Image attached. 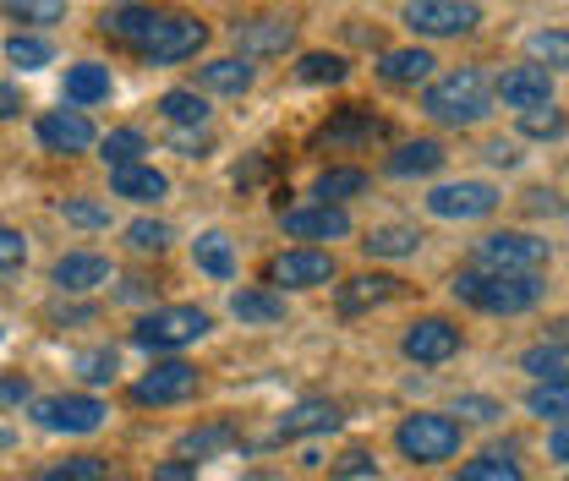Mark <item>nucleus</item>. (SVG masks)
Listing matches in <instances>:
<instances>
[{"label": "nucleus", "instance_id": "36", "mask_svg": "<svg viewBox=\"0 0 569 481\" xmlns=\"http://www.w3.org/2000/svg\"><path fill=\"white\" fill-rule=\"evenodd\" d=\"M0 11L11 22H61L67 17V0H0Z\"/></svg>", "mask_w": 569, "mask_h": 481}, {"label": "nucleus", "instance_id": "46", "mask_svg": "<svg viewBox=\"0 0 569 481\" xmlns=\"http://www.w3.org/2000/svg\"><path fill=\"white\" fill-rule=\"evenodd\" d=\"M531 56H542V61H553V67H565V56H569L565 28H553V33H537V39H531Z\"/></svg>", "mask_w": 569, "mask_h": 481}, {"label": "nucleus", "instance_id": "23", "mask_svg": "<svg viewBox=\"0 0 569 481\" xmlns=\"http://www.w3.org/2000/svg\"><path fill=\"white\" fill-rule=\"evenodd\" d=\"M432 56L427 50H383V61H378V77L383 82H395V88H417V82H427L432 77Z\"/></svg>", "mask_w": 569, "mask_h": 481}, {"label": "nucleus", "instance_id": "11", "mask_svg": "<svg viewBox=\"0 0 569 481\" xmlns=\"http://www.w3.org/2000/svg\"><path fill=\"white\" fill-rule=\"evenodd\" d=\"M335 279V258L318 252V247H296V252H280L269 263V284H284V290H318Z\"/></svg>", "mask_w": 569, "mask_h": 481}, {"label": "nucleus", "instance_id": "16", "mask_svg": "<svg viewBox=\"0 0 569 481\" xmlns=\"http://www.w3.org/2000/svg\"><path fill=\"white\" fill-rule=\"evenodd\" d=\"M39 142L50 153H88L93 148V121L82 110H50V116H39Z\"/></svg>", "mask_w": 569, "mask_h": 481}, {"label": "nucleus", "instance_id": "9", "mask_svg": "<svg viewBox=\"0 0 569 481\" xmlns=\"http://www.w3.org/2000/svg\"><path fill=\"white\" fill-rule=\"evenodd\" d=\"M192 394H198V367H187V361H153V372H142L132 383L138 405H181Z\"/></svg>", "mask_w": 569, "mask_h": 481}, {"label": "nucleus", "instance_id": "21", "mask_svg": "<svg viewBox=\"0 0 569 481\" xmlns=\"http://www.w3.org/2000/svg\"><path fill=\"white\" fill-rule=\"evenodd\" d=\"M400 295V279L395 274H361L351 284H340V312L356 318L361 307H383V301H395Z\"/></svg>", "mask_w": 569, "mask_h": 481}, {"label": "nucleus", "instance_id": "17", "mask_svg": "<svg viewBox=\"0 0 569 481\" xmlns=\"http://www.w3.org/2000/svg\"><path fill=\"white\" fill-rule=\"evenodd\" d=\"M50 279H56L67 295H88V290L110 284V263H104L99 252H67V258H56Z\"/></svg>", "mask_w": 569, "mask_h": 481}, {"label": "nucleus", "instance_id": "31", "mask_svg": "<svg viewBox=\"0 0 569 481\" xmlns=\"http://www.w3.org/2000/svg\"><path fill=\"white\" fill-rule=\"evenodd\" d=\"M192 258H198V269L213 279H230L236 274V252H230V236H219V230H209V236H198L192 241Z\"/></svg>", "mask_w": 569, "mask_h": 481}, {"label": "nucleus", "instance_id": "37", "mask_svg": "<svg viewBox=\"0 0 569 481\" xmlns=\"http://www.w3.org/2000/svg\"><path fill=\"white\" fill-rule=\"evenodd\" d=\"M455 481H526V471H520L515 460H503V454H482V460H471Z\"/></svg>", "mask_w": 569, "mask_h": 481}, {"label": "nucleus", "instance_id": "32", "mask_svg": "<svg viewBox=\"0 0 569 481\" xmlns=\"http://www.w3.org/2000/svg\"><path fill=\"white\" fill-rule=\"evenodd\" d=\"M6 61L22 71H39L56 61V50H50V39H39V33H11V39H6Z\"/></svg>", "mask_w": 569, "mask_h": 481}, {"label": "nucleus", "instance_id": "6", "mask_svg": "<svg viewBox=\"0 0 569 481\" xmlns=\"http://www.w3.org/2000/svg\"><path fill=\"white\" fill-rule=\"evenodd\" d=\"M477 263L488 274H537L548 263V241L526 236V230H498L477 241Z\"/></svg>", "mask_w": 569, "mask_h": 481}, {"label": "nucleus", "instance_id": "18", "mask_svg": "<svg viewBox=\"0 0 569 481\" xmlns=\"http://www.w3.org/2000/svg\"><path fill=\"white\" fill-rule=\"evenodd\" d=\"M335 427H340V405L335 400H301V405H290L280 415L274 438L290 443V438H312V432H335Z\"/></svg>", "mask_w": 569, "mask_h": 481}, {"label": "nucleus", "instance_id": "27", "mask_svg": "<svg viewBox=\"0 0 569 481\" xmlns=\"http://www.w3.org/2000/svg\"><path fill=\"white\" fill-rule=\"evenodd\" d=\"M230 312H236L241 323H280L284 295H274V290H236V295H230Z\"/></svg>", "mask_w": 569, "mask_h": 481}, {"label": "nucleus", "instance_id": "24", "mask_svg": "<svg viewBox=\"0 0 569 481\" xmlns=\"http://www.w3.org/2000/svg\"><path fill=\"white\" fill-rule=\"evenodd\" d=\"M198 88H203V93H230V99H241V93L252 88V67H247L241 56L209 61V67H198Z\"/></svg>", "mask_w": 569, "mask_h": 481}, {"label": "nucleus", "instance_id": "48", "mask_svg": "<svg viewBox=\"0 0 569 481\" xmlns=\"http://www.w3.org/2000/svg\"><path fill=\"white\" fill-rule=\"evenodd\" d=\"M153 481H198V465L192 460H164V465H153Z\"/></svg>", "mask_w": 569, "mask_h": 481}, {"label": "nucleus", "instance_id": "42", "mask_svg": "<svg viewBox=\"0 0 569 481\" xmlns=\"http://www.w3.org/2000/svg\"><path fill=\"white\" fill-rule=\"evenodd\" d=\"M61 219L77 224V230H104V224H110V208L88 203V198H67V203H61Z\"/></svg>", "mask_w": 569, "mask_h": 481}, {"label": "nucleus", "instance_id": "29", "mask_svg": "<svg viewBox=\"0 0 569 481\" xmlns=\"http://www.w3.org/2000/svg\"><path fill=\"white\" fill-rule=\"evenodd\" d=\"M159 116L176 121V127H203V121H209V99H203L198 88H170V93L159 99Z\"/></svg>", "mask_w": 569, "mask_h": 481}, {"label": "nucleus", "instance_id": "5", "mask_svg": "<svg viewBox=\"0 0 569 481\" xmlns=\"http://www.w3.org/2000/svg\"><path fill=\"white\" fill-rule=\"evenodd\" d=\"M209 312L203 307H159V312H148V318H138V329H132V344H142V350H181V344H198L203 334H209Z\"/></svg>", "mask_w": 569, "mask_h": 481}, {"label": "nucleus", "instance_id": "4", "mask_svg": "<svg viewBox=\"0 0 569 481\" xmlns=\"http://www.w3.org/2000/svg\"><path fill=\"white\" fill-rule=\"evenodd\" d=\"M460 421L455 415H438V411H417L400 421V432H395V443H400V454L406 460H417V465H443V460H455L460 454Z\"/></svg>", "mask_w": 569, "mask_h": 481}, {"label": "nucleus", "instance_id": "39", "mask_svg": "<svg viewBox=\"0 0 569 481\" xmlns=\"http://www.w3.org/2000/svg\"><path fill=\"white\" fill-rule=\"evenodd\" d=\"M39 481H104V460L99 454H71L61 465H50Z\"/></svg>", "mask_w": 569, "mask_h": 481}, {"label": "nucleus", "instance_id": "2", "mask_svg": "<svg viewBox=\"0 0 569 481\" xmlns=\"http://www.w3.org/2000/svg\"><path fill=\"white\" fill-rule=\"evenodd\" d=\"M422 110L443 127H477V121L493 116V88L477 67H460L449 77H438V82H427Z\"/></svg>", "mask_w": 569, "mask_h": 481}, {"label": "nucleus", "instance_id": "25", "mask_svg": "<svg viewBox=\"0 0 569 481\" xmlns=\"http://www.w3.org/2000/svg\"><path fill=\"white\" fill-rule=\"evenodd\" d=\"M356 192H367V170H356V164H335V170H323V176L312 181V198L329 208H340L346 198H356Z\"/></svg>", "mask_w": 569, "mask_h": 481}, {"label": "nucleus", "instance_id": "50", "mask_svg": "<svg viewBox=\"0 0 569 481\" xmlns=\"http://www.w3.org/2000/svg\"><path fill=\"white\" fill-rule=\"evenodd\" d=\"M88 318H93V307H56V312H50V323H88Z\"/></svg>", "mask_w": 569, "mask_h": 481}, {"label": "nucleus", "instance_id": "33", "mask_svg": "<svg viewBox=\"0 0 569 481\" xmlns=\"http://www.w3.org/2000/svg\"><path fill=\"white\" fill-rule=\"evenodd\" d=\"M520 367H526L531 378H542V383H565V340L526 350V355H520Z\"/></svg>", "mask_w": 569, "mask_h": 481}, {"label": "nucleus", "instance_id": "15", "mask_svg": "<svg viewBox=\"0 0 569 481\" xmlns=\"http://www.w3.org/2000/svg\"><path fill=\"white\" fill-rule=\"evenodd\" d=\"M400 350H406L411 361H422V367H438V361H449V355L460 350V329H455L449 318H422V323L406 329Z\"/></svg>", "mask_w": 569, "mask_h": 481}, {"label": "nucleus", "instance_id": "22", "mask_svg": "<svg viewBox=\"0 0 569 481\" xmlns=\"http://www.w3.org/2000/svg\"><path fill=\"white\" fill-rule=\"evenodd\" d=\"M417 247H422V230L417 224H378L361 241L367 258H417Z\"/></svg>", "mask_w": 569, "mask_h": 481}, {"label": "nucleus", "instance_id": "35", "mask_svg": "<svg viewBox=\"0 0 569 481\" xmlns=\"http://www.w3.org/2000/svg\"><path fill=\"white\" fill-rule=\"evenodd\" d=\"M301 82H346V56H329V50H307L301 67H296Z\"/></svg>", "mask_w": 569, "mask_h": 481}, {"label": "nucleus", "instance_id": "20", "mask_svg": "<svg viewBox=\"0 0 569 481\" xmlns=\"http://www.w3.org/2000/svg\"><path fill=\"white\" fill-rule=\"evenodd\" d=\"M110 187H116V198H132V203H159V198L170 192V176L138 159V164H121V170H110Z\"/></svg>", "mask_w": 569, "mask_h": 481}, {"label": "nucleus", "instance_id": "41", "mask_svg": "<svg viewBox=\"0 0 569 481\" xmlns=\"http://www.w3.org/2000/svg\"><path fill=\"white\" fill-rule=\"evenodd\" d=\"M520 132H526V138L553 142V138H565V116H559L553 104H542V110H526V116H520Z\"/></svg>", "mask_w": 569, "mask_h": 481}, {"label": "nucleus", "instance_id": "44", "mask_svg": "<svg viewBox=\"0 0 569 481\" xmlns=\"http://www.w3.org/2000/svg\"><path fill=\"white\" fill-rule=\"evenodd\" d=\"M372 465H378V460H372V449H346V454H340V465L329 471V481H351V477H367Z\"/></svg>", "mask_w": 569, "mask_h": 481}, {"label": "nucleus", "instance_id": "51", "mask_svg": "<svg viewBox=\"0 0 569 481\" xmlns=\"http://www.w3.org/2000/svg\"><path fill=\"white\" fill-rule=\"evenodd\" d=\"M17 110H22L17 88H11V82H0V121H6V116H17Z\"/></svg>", "mask_w": 569, "mask_h": 481}, {"label": "nucleus", "instance_id": "12", "mask_svg": "<svg viewBox=\"0 0 569 481\" xmlns=\"http://www.w3.org/2000/svg\"><path fill=\"white\" fill-rule=\"evenodd\" d=\"M280 224H284V236H296V241H340V236H351V213L346 208H329V203L280 208Z\"/></svg>", "mask_w": 569, "mask_h": 481}, {"label": "nucleus", "instance_id": "14", "mask_svg": "<svg viewBox=\"0 0 569 481\" xmlns=\"http://www.w3.org/2000/svg\"><path fill=\"white\" fill-rule=\"evenodd\" d=\"M498 99L509 104V110H542V104H553V77H548V67H509L503 77H498L493 88Z\"/></svg>", "mask_w": 569, "mask_h": 481}, {"label": "nucleus", "instance_id": "47", "mask_svg": "<svg viewBox=\"0 0 569 481\" xmlns=\"http://www.w3.org/2000/svg\"><path fill=\"white\" fill-rule=\"evenodd\" d=\"M455 415H471V421H498V405L493 400H477V394H466V400H460V405H455Z\"/></svg>", "mask_w": 569, "mask_h": 481}, {"label": "nucleus", "instance_id": "26", "mask_svg": "<svg viewBox=\"0 0 569 481\" xmlns=\"http://www.w3.org/2000/svg\"><path fill=\"white\" fill-rule=\"evenodd\" d=\"M67 99L71 104H99V99H110V67H99V61L67 67Z\"/></svg>", "mask_w": 569, "mask_h": 481}, {"label": "nucleus", "instance_id": "3", "mask_svg": "<svg viewBox=\"0 0 569 481\" xmlns=\"http://www.w3.org/2000/svg\"><path fill=\"white\" fill-rule=\"evenodd\" d=\"M455 301L477 307V312H498V318H515V312H531L542 301V279L537 274H488V269H466L455 274Z\"/></svg>", "mask_w": 569, "mask_h": 481}, {"label": "nucleus", "instance_id": "7", "mask_svg": "<svg viewBox=\"0 0 569 481\" xmlns=\"http://www.w3.org/2000/svg\"><path fill=\"white\" fill-rule=\"evenodd\" d=\"M406 22L422 39H460V33H471L482 22V11L471 0H411L406 6Z\"/></svg>", "mask_w": 569, "mask_h": 481}, {"label": "nucleus", "instance_id": "43", "mask_svg": "<svg viewBox=\"0 0 569 481\" xmlns=\"http://www.w3.org/2000/svg\"><path fill=\"white\" fill-rule=\"evenodd\" d=\"M526 405H531V415H542V421L559 427V421H565V383H542V389H531Z\"/></svg>", "mask_w": 569, "mask_h": 481}, {"label": "nucleus", "instance_id": "45", "mask_svg": "<svg viewBox=\"0 0 569 481\" xmlns=\"http://www.w3.org/2000/svg\"><path fill=\"white\" fill-rule=\"evenodd\" d=\"M22 263H28V241L0 224V274H11V269H22Z\"/></svg>", "mask_w": 569, "mask_h": 481}, {"label": "nucleus", "instance_id": "52", "mask_svg": "<svg viewBox=\"0 0 569 481\" xmlns=\"http://www.w3.org/2000/svg\"><path fill=\"white\" fill-rule=\"evenodd\" d=\"M488 159H493V164H515V159H520V148H515V142H493V148H488Z\"/></svg>", "mask_w": 569, "mask_h": 481}, {"label": "nucleus", "instance_id": "53", "mask_svg": "<svg viewBox=\"0 0 569 481\" xmlns=\"http://www.w3.org/2000/svg\"><path fill=\"white\" fill-rule=\"evenodd\" d=\"M531 208H537V213H559V198H553V192H531Z\"/></svg>", "mask_w": 569, "mask_h": 481}, {"label": "nucleus", "instance_id": "8", "mask_svg": "<svg viewBox=\"0 0 569 481\" xmlns=\"http://www.w3.org/2000/svg\"><path fill=\"white\" fill-rule=\"evenodd\" d=\"M498 208V187L488 181H449V187H432L427 192V213L432 219H488Z\"/></svg>", "mask_w": 569, "mask_h": 481}, {"label": "nucleus", "instance_id": "34", "mask_svg": "<svg viewBox=\"0 0 569 481\" xmlns=\"http://www.w3.org/2000/svg\"><path fill=\"white\" fill-rule=\"evenodd\" d=\"M138 153H148V142H142V132H132V127H121V132H110V138L99 142V159H104L110 170L138 164Z\"/></svg>", "mask_w": 569, "mask_h": 481}, {"label": "nucleus", "instance_id": "1", "mask_svg": "<svg viewBox=\"0 0 569 481\" xmlns=\"http://www.w3.org/2000/svg\"><path fill=\"white\" fill-rule=\"evenodd\" d=\"M99 33L138 50L148 67H176V61H192L203 44H209V28L187 11H164V6H142V0H121V6H104L99 11Z\"/></svg>", "mask_w": 569, "mask_h": 481}, {"label": "nucleus", "instance_id": "38", "mask_svg": "<svg viewBox=\"0 0 569 481\" xmlns=\"http://www.w3.org/2000/svg\"><path fill=\"white\" fill-rule=\"evenodd\" d=\"M77 372H82V383L104 389V383H116L121 361H116V350H82V355H77Z\"/></svg>", "mask_w": 569, "mask_h": 481}, {"label": "nucleus", "instance_id": "13", "mask_svg": "<svg viewBox=\"0 0 569 481\" xmlns=\"http://www.w3.org/2000/svg\"><path fill=\"white\" fill-rule=\"evenodd\" d=\"M33 415H39L44 432H99V427H104V405H99L93 394H61V400H44Z\"/></svg>", "mask_w": 569, "mask_h": 481}, {"label": "nucleus", "instance_id": "55", "mask_svg": "<svg viewBox=\"0 0 569 481\" xmlns=\"http://www.w3.org/2000/svg\"><path fill=\"white\" fill-rule=\"evenodd\" d=\"M252 481H274V477H252Z\"/></svg>", "mask_w": 569, "mask_h": 481}, {"label": "nucleus", "instance_id": "10", "mask_svg": "<svg viewBox=\"0 0 569 481\" xmlns=\"http://www.w3.org/2000/svg\"><path fill=\"white\" fill-rule=\"evenodd\" d=\"M230 39H236L241 61H263V56L296 50V22H284V17H241L230 28Z\"/></svg>", "mask_w": 569, "mask_h": 481}, {"label": "nucleus", "instance_id": "54", "mask_svg": "<svg viewBox=\"0 0 569 481\" xmlns=\"http://www.w3.org/2000/svg\"><path fill=\"white\" fill-rule=\"evenodd\" d=\"M565 449H569V438H565V421L553 427V460H565Z\"/></svg>", "mask_w": 569, "mask_h": 481}, {"label": "nucleus", "instance_id": "28", "mask_svg": "<svg viewBox=\"0 0 569 481\" xmlns=\"http://www.w3.org/2000/svg\"><path fill=\"white\" fill-rule=\"evenodd\" d=\"M443 164V148L432 138H417V142H406L400 153H389V176H432Z\"/></svg>", "mask_w": 569, "mask_h": 481}, {"label": "nucleus", "instance_id": "30", "mask_svg": "<svg viewBox=\"0 0 569 481\" xmlns=\"http://www.w3.org/2000/svg\"><path fill=\"white\" fill-rule=\"evenodd\" d=\"M236 443V427H224V421H213V427H198V432H187L181 443H176V454L181 460H209V454H219V449H230Z\"/></svg>", "mask_w": 569, "mask_h": 481}, {"label": "nucleus", "instance_id": "49", "mask_svg": "<svg viewBox=\"0 0 569 481\" xmlns=\"http://www.w3.org/2000/svg\"><path fill=\"white\" fill-rule=\"evenodd\" d=\"M28 378H0V405H28Z\"/></svg>", "mask_w": 569, "mask_h": 481}, {"label": "nucleus", "instance_id": "40", "mask_svg": "<svg viewBox=\"0 0 569 481\" xmlns=\"http://www.w3.org/2000/svg\"><path fill=\"white\" fill-rule=\"evenodd\" d=\"M127 247H132V252H164V247H170V224H164V219L127 224Z\"/></svg>", "mask_w": 569, "mask_h": 481}, {"label": "nucleus", "instance_id": "19", "mask_svg": "<svg viewBox=\"0 0 569 481\" xmlns=\"http://www.w3.org/2000/svg\"><path fill=\"white\" fill-rule=\"evenodd\" d=\"M389 127L372 116V110H361V104H351V110H340L323 132H318V148H346V142H372V138H383Z\"/></svg>", "mask_w": 569, "mask_h": 481}]
</instances>
